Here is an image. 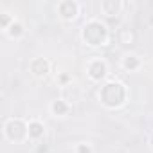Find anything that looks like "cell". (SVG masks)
Returning a JSON list of instances; mask_svg holds the SVG:
<instances>
[{"label":"cell","mask_w":153,"mask_h":153,"mask_svg":"<svg viewBox=\"0 0 153 153\" xmlns=\"http://www.w3.org/2000/svg\"><path fill=\"white\" fill-rule=\"evenodd\" d=\"M99 99L106 108H119L126 101V87L121 81H108L101 87Z\"/></svg>","instance_id":"1"},{"label":"cell","mask_w":153,"mask_h":153,"mask_svg":"<svg viewBox=\"0 0 153 153\" xmlns=\"http://www.w3.org/2000/svg\"><path fill=\"white\" fill-rule=\"evenodd\" d=\"M108 27L101 22V20H90L85 24L83 31H81V38L87 45L90 47H99L105 45L108 42Z\"/></svg>","instance_id":"2"},{"label":"cell","mask_w":153,"mask_h":153,"mask_svg":"<svg viewBox=\"0 0 153 153\" xmlns=\"http://www.w3.org/2000/svg\"><path fill=\"white\" fill-rule=\"evenodd\" d=\"M4 135L7 140H11L15 144L25 142L29 139V123H25L24 119H18V117H11L4 123Z\"/></svg>","instance_id":"3"},{"label":"cell","mask_w":153,"mask_h":153,"mask_svg":"<svg viewBox=\"0 0 153 153\" xmlns=\"http://www.w3.org/2000/svg\"><path fill=\"white\" fill-rule=\"evenodd\" d=\"M87 72H88V76H90V79H94V81H101V79L106 78V74H108V65H106L105 59L96 58V59H92V61L88 63Z\"/></svg>","instance_id":"4"},{"label":"cell","mask_w":153,"mask_h":153,"mask_svg":"<svg viewBox=\"0 0 153 153\" xmlns=\"http://www.w3.org/2000/svg\"><path fill=\"white\" fill-rule=\"evenodd\" d=\"M58 15L63 20H74L79 15V4L74 2V0H63L58 4Z\"/></svg>","instance_id":"5"},{"label":"cell","mask_w":153,"mask_h":153,"mask_svg":"<svg viewBox=\"0 0 153 153\" xmlns=\"http://www.w3.org/2000/svg\"><path fill=\"white\" fill-rule=\"evenodd\" d=\"M29 68H31L33 76H36V78H45V76L51 72V63L45 58H36V59L31 61Z\"/></svg>","instance_id":"6"},{"label":"cell","mask_w":153,"mask_h":153,"mask_svg":"<svg viewBox=\"0 0 153 153\" xmlns=\"http://www.w3.org/2000/svg\"><path fill=\"white\" fill-rule=\"evenodd\" d=\"M123 6L124 4L121 2V0H103V2H101V11L106 16H115V15L121 13Z\"/></svg>","instance_id":"7"},{"label":"cell","mask_w":153,"mask_h":153,"mask_svg":"<svg viewBox=\"0 0 153 153\" xmlns=\"http://www.w3.org/2000/svg\"><path fill=\"white\" fill-rule=\"evenodd\" d=\"M51 112L56 117H63V115H67L70 112V105H68L67 99H56V101L51 103Z\"/></svg>","instance_id":"8"},{"label":"cell","mask_w":153,"mask_h":153,"mask_svg":"<svg viewBox=\"0 0 153 153\" xmlns=\"http://www.w3.org/2000/svg\"><path fill=\"white\" fill-rule=\"evenodd\" d=\"M43 133H45V126H43L42 121H38V119L29 121V139L38 140V139L43 137Z\"/></svg>","instance_id":"9"},{"label":"cell","mask_w":153,"mask_h":153,"mask_svg":"<svg viewBox=\"0 0 153 153\" xmlns=\"http://www.w3.org/2000/svg\"><path fill=\"white\" fill-rule=\"evenodd\" d=\"M123 67L128 70V72H133L140 67V58H137L135 54H128L123 58Z\"/></svg>","instance_id":"10"},{"label":"cell","mask_w":153,"mask_h":153,"mask_svg":"<svg viewBox=\"0 0 153 153\" xmlns=\"http://www.w3.org/2000/svg\"><path fill=\"white\" fill-rule=\"evenodd\" d=\"M24 31H25V29H24V25H22L20 22H16V20H15V22L9 25V29L6 31V34H7L11 40H18V38L24 34Z\"/></svg>","instance_id":"11"},{"label":"cell","mask_w":153,"mask_h":153,"mask_svg":"<svg viewBox=\"0 0 153 153\" xmlns=\"http://www.w3.org/2000/svg\"><path fill=\"white\" fill-rule=\"evenodd\" d=\"M133 40V33L128 29V27H123L121 31H119V42L121 43H130Z\"/></svg>","instance_id":"12"},{"label":"cell","mask_w":153,"mask_h":153,"mask_svg":"<svg viewBox=\"0 0 153 153\" xmlns=\"http://www.w3.org/2000/svg\"><path fill=\"white\" fill-rule=\"evenodd\" d=\"M13 22H15V20H13L7 13H4L2 16H0V27H2L4 31H7V29H9V25H11Z\"/></svg>","instance_id":"13"},{"label":"cell","mask_w":153,"mask_h":153,"mask_svg":"<svg viewBox=\"0 0 153 153\" xmlns=\"http://www.w3.org/2000/svg\"><path fill=\"white\" fill-rule=\"evenodd\" d=\"M76 153H94V149L88 142H79L76 146Z\"/></svg>","instance_id":"14"},{"label":"cell","mask_w":153,"mask_h":153,"mask_svg":"<svg viewBox=\"0 0 153 153\" xmlns=\"http://www.w3.org/2000/svg\"><path fill=\"white\" fill-rule=\"evenodd\" d=\"M59 81H61V83H67V81H70V78H68L67 74H61V76H59Z\"/></svg>","instance_id":"15"},{"label":"cell","mask_w":153,"mask_h":153,"mask_svg":"<svg viewBox=\"0 0 153 153\" xmlns=\"http://www.w3.org/2000/svg\"><path fill=\"white\" fill-rule=\"evenodd\" d=\"M149 144H151V148H153V135H151V139H149Z\"/></svg>","instance_id":"16"}]
</instances>
